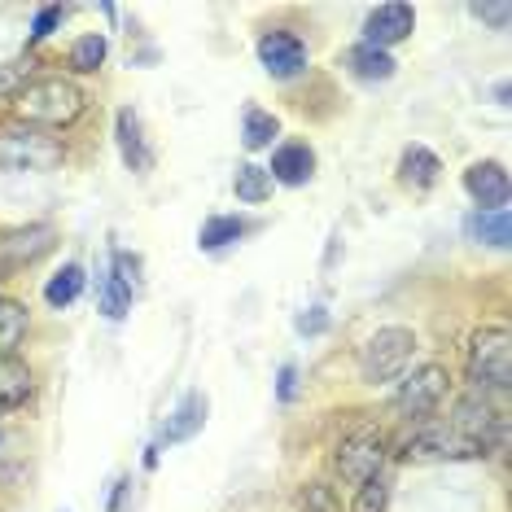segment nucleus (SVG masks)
I'll list each match as a JSON object with an SVG mask.
<instances>
[{
	"label": "nucleus",
	"mask_w": 512,
	"mask_h": 512,
	"mask_svg": "<svg viewBox=\"0 0 512 512\" xmlns=\"http://www.w3.org/2000/svg\"><path fill=\"white\" fill-rule=\"evenodd\" d=\"M18 114L27 123H49V127H66L84 114V92L71 79L53 75V79H27V88L18 92Z\"/></svg>",
	"instance_id": "nucleus-1"
},
{
	"label": "nucleus",
	"mask_w": 512,
	"mask_h": 512,
	"mask_svg": "<svg viewBox=\"0 0 512 512\" xmlns=\"http://www.w3.org/2000/svg\"><path fill=\"white\" fill-rule=\"evenodd\" d=\"M469 381L477 394H504L512 381V337L508 329H477L469 342Z\"/></svg>",
	"instance_id": "nucleus-2"
},
{
	"label": "nucleus",
	"mask_w": 512,
	"mask_h": 512,
	"mask_svg": "<svg viewBox=\"0 0 512 512\" xmlns=\"http://www.w3.org/2000/svg\"><path fill=\"white\" fill-rule=\"evenodd\" d=\"M412 351H416L412 329H399V324L377 329L364 342V351H359V372H364V381H372V386L394 381V377H403L407 364H412Z\"/></svg>",
	"instance_id": "nucleus-3"
},
{
	"label": "nucleus",
	"mask_w": 512,
	"mask_h": 512,
	"mask_svg": "<svg viewBox=\"0 0 512 512\" xmlns=\"http://www.w3.org/2000/svg\"><path fill=\"white\" fill-rule=\"evenodd\" d=\"M451 429L473 442L477 456H486V451H499L504 447V412L486 399V394H464V399L456 403V412H451Z\"/></svg>",
	"instance_id": "nucleus-4"
},
{
	"label": "nucleus",
	"mask_w": 512,
	"mask_h": 512,
	"mask_svg": "<svg viewBox=\"0 0 512 512\" xmlns=\"http://www.w3.org/2000/svg\"><path fill=\"white\" fill-rule=\"evenodd\" d=\"M62 162V145L40 132H0V171H53Z\"/></svg>",
	"instance_id": "nucleus-5"
},
{
	"label": "nucleus",
	"mask_w": 512,
	"mask_h": 512,
	"mask_svg": "<svg viewBox=\"0 0 512 512\" xmlns=\"http://www.w3.org/2000/svg\"><path fill=\"white\" fill-rule=\"evenodd\" d=\"M442 394H447V368L421 364L403 377L399 394H394V407H399V416H407V421H425V416L442 403Z\"/></svg>",
	"instance_id": "nucleus-6"
},
{
	"label": "nucleus",
	"mask_w": 512,
	"mask_h": 512,
	"mask_svg": "<svg viewBox=\"0 0 512 512\" xmlns=\"http://www.w3.org/2000/svg\"><path fill=\"white\" fill-rule=\"evenodd\" d=\"M136 272H141V259L127 250H110V267L101 272V316L119 324L127 311H132L136 298Z\"/></svg>",
	"instance_id": "nucleus-7"
},
{
	"label": "nucleus",
	"mask_w": 512,
	"mask_h": 512,
	"mask_svg": "<svg viewBox=\"0 0 512 512\" xmlns=\"http://www.w3.org/2000/svg\"><path fill=\"white\" fill-rule=\"evenodd\" d=\"M206 412H211V403H206V394H202V390H189V394H184L180 407L167 416V425L158 429L154 447H149V456H145L149 469H154V464H158V451H162V447H176V442H189L193 434H202Z\"/></svg>",
	"instance_id": "nucleus-8"
},
{
	"label": "nucleus",
	"mask_w": 512,
	"mask_h": 512,
	"mask_svg": "<svg viewBox=\"0 0 512 512\" xmlns=\"http://www.w3.org/2000/svg\"><path fill=\"white\" fill-rule=\"evenodd\" d=\"M403 456L407 460H473L477 447L473 442H464L451 425H425V429H416V434L407 438Z\"/></svg>",
	"instance_id": "nucleus-9"
},
{
	"label": "nucleus",
	"mask_w": 512,
	"mask_h": 512,
	"mask_svg": "<svg viewBox=\"0 0 512 512\" xmlns=\"http://www.w3.org/2000/svg\"><path fill=\"white\" fill-rule=\"evenodd\" d=\"M259 62L272 79H298L307 71V44L289 31H267L259 40Z\"/></svg>",
	"instance_id": "nucleus-10"
},
{
	"label": "nucleus",
	"mask_w": 512,
	"mask_h": 512,
	"mask_svg": "<svg viewBox=\"0 0 512 512\" xmlns=\"http://www.w3.org/2000/svg\"><path fill=\"white\" fill-rule=\"evenodd\" d=\"M381 460H386V442L377 434H351L342 442V451H337V473L359 486L381 473Z\"/></svg>",
	"instance_id": "nucleus-11"
},
{
	"label": "nucleus",
	"mask_w": 512,
	"mask_h": 512,
	"mask_svg": "<svg viewBox=\"0 0 512 512\" xmlns=\"http://www.w3.org/2000/svg\"><path fill=\"white\" fill-rule=\"evenodd\" d=\"M412 31H416V9L412 5H377L364 18V44L386 49V53H390V44L407 40Z\"/></svg>",
	"instance_id": "nucleus-12"
},
{
	"label": "nucleus",
	"mask_w": 512,
	"mask_h": 512,
	"mask_svg": "<svg viewBox=\"0 0 512 512\" xmlns=\"http://www.w3.org/2000/svg\"><path fill=\"white\" fill-rule=\"evenodd\" d=\"M508 171L504 162H473L469 171H464V193L477 202V211H504L508 202Z\"/></svg>",
	"instance_id": "nucleus-13"
},
{
	"label": "nucleus",
	"mask_w": 512,
	"mask_h": 512,
	"mask_svg": "<svg viewBox=\"0 0 512 512\" xmlns=\"http://www.w3.org/2000/svg\"><path fill=\"white\" fill-rule=\"evenodd\" d=\"M114 141H119V154H123V167L145 176L154 167V149L145 141V127H141V114L136 110H119L114 114Z\"/></svg>",
	"instance_id": "nucleus-14"
},
{
	"label": "nucleus",
	"mask_w": 512,
	"mask_h": 512,
	"mask_svg": "<svg viewBox=\"0 0 512 512\" xmlns=\"http://www.w3.org/2000/svg\"><path fill=\"white\" fill-rule=\"evenodd\" d=\"M267 176H272V184H289V189H302V184L316 176V149H311L307 141H285V145H276Z\"/></svg>",
	"instance_id": "nucleus-15"
},
{
	"label": "nucleus",
	"mask_w": 512,
	"mask_h": 512,
	"mask_svg": "<svg viewBox=\"0 0 512 512\" xmlns=\"http://www.w3.org/2000/svg\"><path fill=\"white\" fill-rule=\"evenodd\" d=\"M464 232L477 246H491V250H508L512 241V224H508V211H473L464 219Z\"/></svg>",
	"instance_id": "nucleus-16"
},
{
	"label": "nucleus",
	"mask_w": 512,
	"mask_h": 512,
	"mask_svg": "<svg viewBox=\"0 0 512 512\" xmlns=\"http://www.w3.org/2000/svg\"><path fill=\"white\" fill-rule=\"evenodd\" d=\"M31 399V368L14 355H0V412H14Z\"/></svg>",
	"instance_id": "nucleus-17"
},
{
	"label": "nucleus",
	"mask_w": 512,
	"mask_h": 512,
	"mask_svg": "<svg viewBox=\"0 0 512 512\" xmlns=\"http://www.w3.org/2000/svg\"><path fill=\"white\" fill-rule=\"evenodd\" d=\"M346 66H351V75L359 79V84H386V79L394 75V57L386 49H372V44H359V49H351Z\"/></svg>",
	"instance_id": "nucleus-18"
},
{
	"label": "nucleus",
	"mask_w": 512,
	"mask_h": 512,
	"mask_svg": "<svg viewBox=\"0 0 512 512\" xmlns=\"http://www.w3.org/2000/svg\"><path fill=\"white\" fill-rule=\"evenodd\" d=\"M438 171H442V162L429 154L425 145H407V149H403V158H399V180L407 184V189H429V184L438 180Z\"/></svg>",
	"instance_id": "nucleus-19"
},
{
	"label": "nucleus",
	"mask_w": 512,
	"mask_h": 512,
	"mask_svg": "<svg viewBox=\"0 0 512 512\" xmlns=\"http://www.w3.org/2000/svg\"><path fill=\"white\" fill-rule=\"evenodd\" d=\"M276 136H281V123H276V114H267L259 106L241 110V145H246L250 154H259V149H272Z\"/></svg>",
	"instance_id": "nucleus-20"
},
{
	"label": "nucleus",
	"mask_w": 512,
	"mask_h": 512,
	"mask_svg": "<svg viewBox=\"0 0 512 512\" xmlns=\"http://www.w3.org/2000/svg\"><path fill=\"white\" fill-rule=\"evenodd\" d=\"M84 281H88L84 267H79V263H66L62 272L49 276V285H44V302H49L53 311H66L79 294H84Z\"/></svg>",
	"instance_id": "nucleus-21"
},
{
	"label": "nucleus",
	"mask_w": 512,
	"mask_h": 512,
	"mask_svg": "<svg viewBox=\"0 0 512 512\" xmlns=\"http://www.w3.org/2000/svg\"><path fill=\"white\" fill-rule=\"evenodd\" d=\"M246 219H241V215H215V219H206V224H202V232H197V246H202V250H224V246H237V241L241 237H246Z\"/></svg>",
	"instance_id": "nucleus-22"
},
{
	"label": "nucleus",
	"mask_w": 512,
	"mask_h": 512,
	"mask_svg": "<svg viewBox=\"0 0 512 512\" xmlns=\"http://www.w3.org/2000/svg\"><path fill=\"white\" fill-rule=\"evenodd\" d=\"M232 189H237V202H246V206H259L272 197V176H267V167H254V162H241L237 167V176H232Z\"/></svg>",
	"instance_id": "nucleus-23"
},
{
	"label": "nucleus",
	"mask_w": 512,
	"mask_h": 512,
	"mask_svg": "<svg viewBox=\"0 0 512 512\" xmlns=\"http://www.w3.org/2000/svg\"><path fill=\"white\" fill-rule=\"evenodd\" d=\"M27 307L14 298H0V355H14L18 342L27 337Z\"/></svg>",
	"instance_id": "nucleus-24"
},
{
	"label": "nucleus",
	"mask_w": 512,
	"mask_h": 512,
	"mask_svg": "<svg viewBox=\"0 0 512 512\" xmlns=\"http://www.w3.org/2000/svg\"><path fill=\"white\" fill-rule=\"evenodd\" d=\"M49 241H53L49 228H31V232H22V237H9L5 246H0V254L9 259V267H22V263L36 259V254L49 250Z\"/></svg>",
	"instance_id": "nucleus-25"
},
{
	"label": "nucleus",
	"mask_w": 512,
	"mask_h": 512,
	"mask_svg": "<svg viewBox=\"0 0 512 512\" xmlns=\"http://www.w3.org/2000/svg\"><path fill=\"white\" fill-rule=\"evenodd\" d=\"M106 53H110L106 36H97V31H92V36H79V40L71 44V66H75L79 75H92L101 62H106Z\"/></svg>",
	"instance_id": "nucleus-26"
},
{
	"label": "nucleus",
	"mask_w": 512,
	"mask_h": 512,
	"mask_svg": "<svg viewBox=\"0 0 512 512\" xmlns=\"http://www.w3.org/2000/svg\"><path fill=\"white\" fill-rule=\"evenodd\" d=\"M386 499H390V482L377 473V477H368V482H359L351 512H386Z\"/></svg>",
	"instance_id": "nucleus-27"
},
{
	"label": "nucleus",
	"mask_w": 512,
	"mask_h": 512,
	"mask_svg": "<svg viewBox=\"0 0 512 512\" xmlns=\"http://www.w3.org/2000/svg\"><path fill=\"white\" fill-rule=\"evenodd\" d=\"M71 14L66 5H44L40 14H36V22H31V44H40V40H49L57 27H62V18Z\"/></svg>",
	"instance_id": "nucleus-28"
},
{
	"label": "nucleus",
	"mask_w": 512,
	"mask_h": 512,
	"mask_svg": "<svg viewBox=\"0 0 512 512\" xmlns=\"http://www.w3.org/2000/svg\"><path fill=\"white\" fill-rule=\"evenodd\" d=\"M22 88H27V66H22V62H5V66H0V101L18 97Z\"/></svg>",
	"instance_id": "nucleus-29"
},
{
	"label": "nucleus",
	"mask_w": 512,
	"mask_h": 512,
	"mask_svg": "<svg viewBox=\"0 0 512 512\" xmlns=\"http://www.w3.org/2000/svg\"><path fill=\"white\" fill-rule=\"evenodd\" d=\"M469 14L477 22H486V27H495V31H508V18H512V5H473Z\"/></svg>",
	"instance_id": "nucleus-30"
},
{
	"label": "nucleus",
	"mask_w": 512,
	"mask_h": 512,
	"mask_svg": "<svg viewBox=\"0 0 512 512\" xmlns=\"http://www.w3.org/2000/svg\"><path fill=\"white\" fill-rule=\"evenodd\" d=\"M329 329V316H324V307H311L307 316H298V333H324Z\"/></svg>",
	"instance_id": "nucleus-31"
},
{
	"label": "nucleus",
	"mask_w": 512,
	"mask_h": 512,
	"mask_svg": "<svg viewBox=\"0 0 512 512\" xmlns=\"http://www.w3.org/2000/svg\"><path fill=\"white\" fill-rule=\"evenodd\" d=\"M294 390H298V372L285 364V368H281V399L289 403V399H294Z\"/></svg>",
	"instance_id": "nucleus-32"
},
{
	"label": "nucleus",
	"mask_w": 512,
	"mask_h": 512,
	"mask_svg": "<svg viewBox=\"0 0 512 512\" xmlns=\"http://www.w3.org/2000/svg\"><path fill=\"white\" fill-rule=\"evenodd\" d=\"M123 495H127V482L119 477V482H114V495H110V512H123Z\"/></svg>",
	"instance_id": "nucleus-33"
}]
</instances>
